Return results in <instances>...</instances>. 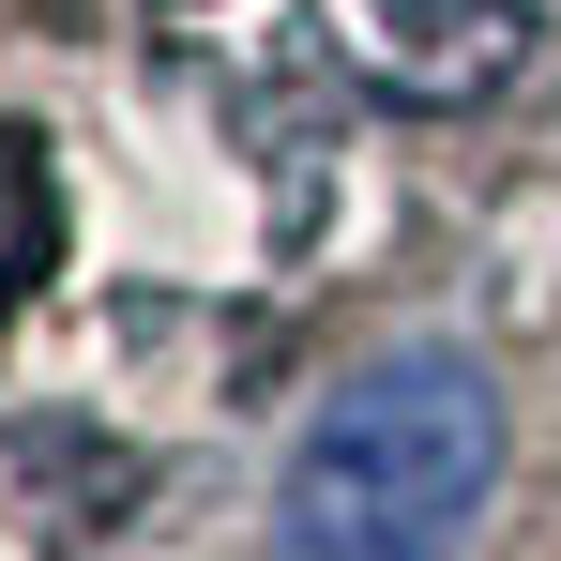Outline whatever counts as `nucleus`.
<instances>
[{"instance_id": "f257e3e1", "label": "nucleus", "mask_w": 561, "mask_h": 561, "mask_svg": "<svg viewBox=\"0 0 561 561\" xmlns=\"http://www.w3.org/2000/svg\"><path fill=\"white\" fill-rule=\"evenodd\" d=\"M501 485V394L470 350H379L274 485V561H456Z\"/></svg>"}, {"instance_id": "f03ea898", "label": "nucleus", "mask_w": 561, "mask_h": 561, "mask_svg": "<svg viewBox=\"0 0 561 561\" xmlns=\"http://www.w3.org/2000/svg\"><path fill=\"white\" fill-rule=\"evenodd\" d=\"M46 274V168H31V137H0V288Z\"/></svg>"}]
</instances>
